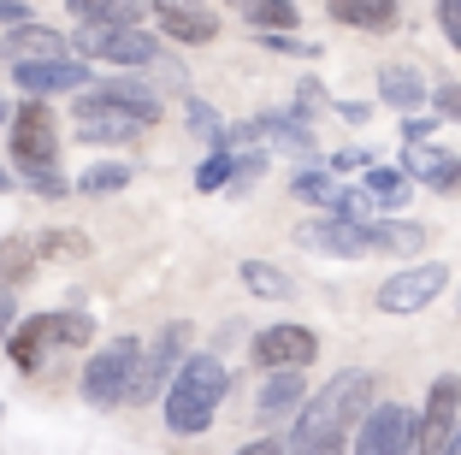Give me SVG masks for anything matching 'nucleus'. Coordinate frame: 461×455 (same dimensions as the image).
<instances>
[{
  "label": "nucleus",
  "instance_id": "obj_1",
  "mask_svg": "<svg viewBox=\"0 0 461 455\" xmlns=\"http://www.w3.org/2000/svg\"><path fill=\"white\" fill-rule=\"evenodd\" d=\"M373 408H379V402H373V373H361V367H343V373H331L326 385L313 390L308 408L296 414L290 450H296V455L331 450V443H343V432H361Z\"/></svg>",
  "mask_w": 461,
  "mask_h": 455
},
{
  "label": "nucleus",
  "instance_id": "obj_2",
  "mask_svg": "<svg viewBox=\"0 0 461 455\" xmlns=\"http://www.w3.org/2000/svg\"><path fill=\"white\" fill-rule=\"evenodd\" d=\"M225 390H230L225 361H219V355H190L184 373L172 378V390H166V402H160L166 426H172L177 438L207 432V426H213V414H219V402H225Z\"/></svg>",
  "mask_w": 461,
  "mask_h": 455
},
{
  "label": "nucleus",
  "instance_id": "obj_3",
  "mask_svg": "<svg viewBox=\"0 0 461 455\" xmlns=\"http://www.w3.org/2000/svg\"><path fill=\"white\" fill-rule=\"evenodd\" d=\"M136 373H142V343H136V337H113V343L95 349L89 367H83V402H89V408H119V402H131Z\"/></svg>",
  "mask_w": 461,
  "mask_h": 455
},
{
  "label": "nucleus",
  "instance_id": "obj_4",
  "mask_svg": "<svg viewBox=\"0 0 461 455\" xmlns=\"http://www.w3.org/2000/svg\"><path fill=\"white\" fill-rule=\"evenodd\" d=\"M184 361H190V325L172 320V325L154 332L149 349H142V373H136V385H131V402H154V396L166 402V390H172L177 373H184Z\"/></svg>",
  "mask_w": 461,
  "mask_h": 455
},
{
  "label": "nucleus",
  "instance_id": "obj_5",
  "mask_svg": "<svg viewBox=\"0 0 461 455\" xmlns=\"http://www.w3.org/2000/svg\"><path fill=\"white\" fill-rule=\"evenodd\" d=\"M456 432H461V378L438 373L426 390V408L414 414V455H449Z\"/></svg>",
  "mask_w": 461,
  "mask_h": 455
},
{
  "label": "nucleus",
  "instance_id": "obj_6",
  "mask_svg": "<svg viewBox=\"0 0 461 455\" xmlns=\"http://www.w3.org/2000/svg\"><path fill=\"white\" fill-rule=\"evenodd\" d=\"M313 355H320V337H313L308 325H296V320L260 325V332L249 337V361H255L260 373H308Z\"/></svg>",
  "mask_w": 461,
  "mask_h": 455
},
{
  "label": "nucleus",
  "instance_id": "obj_7",
  "mask_svg": "<svg viewBox=\"0 0 461 455\" xmlns=\"http://www.w3.org/2000/svg\"><path fill=\"white\" fill-rule=\"evenodd\" d=\"M444 290H449V267L444 260H414V267L391 272L373 302H379V314H420V308H432Z\"/></svg>",
  "mask_w": 461,
  "mask_h": 455
},
{
  "label": "nucleus",
  "instance_id": "obj_8",
  "mask_svg": "<svg viewBox=\"0 0 461 455\" xmlns=\"http://www.w3.org/2000/svg\"><path fill=\"white\" fill-rule=\"evenodd\" d=\"M13 160H18V172H54L59 124H54V113L41 107V101H24V107L13 113Z\"/></svg>",
  "mask_w": 461,
  "mask_h": 455
},
{
  "label": "nucleus",
  "instance_id": "obj_9",
  "mask_svg": "<svg viewBox=\"0 0 461 455\" xmlns=\"http://www.w3.org/2000/svg\"><path fill=\"white\" fill-rule=\"evenodd\" d=\"M296 242L308 249V255H326V260H366V255H379V249H373V225H355V219H338V214L302 219Z\"/></svg>",
  "mask_w": 461,
  "mask_h": 455
},
{
  "label": "nucleus",
  "instance_id": "obj_10",
  "mask_svg": "<svg viewBox=\"0 0 461 455\" xmlns=\"http://www.w3.org/2000/svg\"><path fill=\"white\" fill-rule=\"evenodd\" d=\"M71 54L107 59V66H154L160 59V41L149 30H77L71 36Z\"/></svg>",
  "mask_w": 461,
  "mask_h": 455
},
{
  "label": "nucleus",
  "instance_id": "obj_11",
  "mask_svg": "<svg viewBox=\"0 0 461 455\" xmlns=\"http://www.w3.org/2000/svg\"><path fill=\"white\" fill-rule=\"evenodd\" d=\"M349 455H414V414L402 402H379L366 426L355 432V450Z\"/></svg>",
  "mask_w": 461,
  "mask_h": 455
},
{
  "label": "nucleus",
  "instance_id": "obj_12",
  "mask_svg": "<svg viewBox=\"0 0 461 455\" xmlns=\"http://www.w3.org/2000/svg\"><path fill=\"white\" fill-rule=\"evenodd\" d=\"M142 124L131 113H119L107 95H77V107H71V136L77 142H131Z\"/></svg>",
  "mask_w": 461,
  "mask_h": 455
},
{
  "label": "nucleus",
  "instance_id": "obj_13",
  "mask_svg": "<svg viewBox=\"0 0 461 455\" xmlns=\"http://www.w3.org/2000/svg\"><path fill=\"white\" fill-rule=\"evenodd\" d=\"M0 59L13 71H24V66H59V59H77V54H71V41H59V30L24 24V30H6L0 36Z\"/></svg>",
  "mask_w": 461,
  "mask_h": 455
},
{
  "label": "nucleus",
  "instance_id": "obj_14",
  "mask_svg": "<svg viewBox=\"0 0 461 455\" xmlns=\"http://www.w3.org/2000/svg\"><path fill=\"white\" fill-rule=\"evenodd\" d=\"M438 83H426L420 66H408V59H391V66L379 71V101L384 107H396L402 119H420V107L432 101Z\"/></svg>",
  "mask_w": 461,
  "mask_h": 455
},
{
  "label": "nucleus",
  "instance_id": "obj_15",
  "mask_svg": "<svg viewBox=\"0 0 461 455\" xmlns=\"http://www.w3.org/2000/svg\"><path fill=\"white\" fill-rule=\"evenodd\" d=\"M308 408V378L302 373H267V385L255 390V420H296Z\"/></svg>",
  "mask_w": 461,
  "mask_h": 455
},
{
  "label": "nucleus",
  "instance_id": "obj_16",
  "mask_svg": "<svg viewBox=\"0 0 461 455\" xmlns=\"http://www.w3.org/2000/svg\"><path fill=\"white\" fill-rule=\"evenodd\" d=\"M18 89H30V101H41V95H59V89H95V77H89V66L83 59H59V66H24L13 71Z\"/></svg>",
  "mask_w": 461,
  "mask_h": 455
},
{
  "label": "nucleus",
  "instance_id": "obj_17",
  "mask_svg": "<svg viewBox=\"0 0 461 455\" xmlns=\"http://www.w3.org/2000/svg\"><path fill=\"white\" fill-rule=\"evenodd\" d=\"M154 24H160L172 41H190V48H202V41L219 36L213 6H154Z\"/></svg>",
  "mask_w": 461,
  "mask_h": 455
},
{
  "label": "nucleus",
  "instance_id": "obj_18",
  "mask_svg": "<svg viewBox=\"0 0 461 455\" xmlns=\"http://www.w3.org/2000/svg\"><path fill=\"white\" fill-rule=\"evenodd\" d=\"M290 189H296L308 207H320V214H343V201H349L355 184H338V172H331V166H302Z\"/></svg>",
  "mask_w": 461,
  "mask_h": 455
},
{
  "label": "nucleus",
  "instance_id": "obj_19",
  "mask_svg": "<svg viewBox=\"0 0 461 455\" xmlns=\"http://www.w3.org/2000/svg\"><path fill=\"white\" fill-rule=\"evenodd\" d=\"M426 237H432V231H426L420 219H373V249H379V255H402L408 267H414V255L426 249Z\"/></svg>",
  "mask_w": 461,
  "mask_h": 455
},
{
  "label": "nucleus",
  "instance_id": "obj_20",
  "mask_svg": "<svg viewBox=\"0 0 461 455\" xmlns=\"http://www.w3.org/2000/svg\"><path fill=\"white\" fill-rule=\"evenodd\" d=\"M95 95H107L113 107H119V113H131L136 124H154V119H160V107H166V101L149 89V83H131V77H113V83H101Z\"/></svg>",
  "mask_w": 461,
  "mask_h": 455
},
{
  "label": "nucleus",
  "instance_id": "obj_21",
  "mask_svg": "<svg viewBox=\"0 0 461 455\" xmlns=\"http://www.w3.org/2000/svg\"><path fill=\"white\" fill-rule=\"evenodd\" d=\"M361 189L379 214H396V207H408V196H414V177H408L402 166H373V172L361 177Z\"/></svg>",
  "mask_w": 461,
  "mask_h": 455
},
{
  "label": "nucleus",
  "instance_id": "obj_22",
  "mask_svg": "<svg viewBox=\"0 0 461 455\" xmlns=\"http://www.w3.org/2000/svg\"><path fill=\"white\" fill-rule=\"evenodd\" d=\"M83 30H142V6L131 0H95V6H71Z\"/></svg>",
  "mask_w": 461,
  "mask_h": 455
},
{
  "label": "nucleus",
  "instance_id": "obj_23",
  "mask_svg": "<svg viewBox=\"0 0 461 455\" xmlns=\"http://www.w3.org/2000/svg\"><path fill=\"white\" fill-rule=\"evenodd\" d=\"M237 278H243L249 296H267V302H290V296H296L290 272L272 267V260H243V267H237Z\"/></svg>",
  "mask_w": 461,
  "mask_h": 455
},
{
  "label": "nucleus",
  "instance_id": "obj_24",
  "mask_svg": "<svg viewBox=\"0 0 461 455\" xmlns=\"http://www.w3.org/2000/svg\"><path fill=\"white\" fill-rule=\"evenodd\" d=\"M48 337H54V314H41V320H24L13 332V361H18V373H36L41 367V343H48Z\"/></svg>",
  "mask_w": 461,
  "mask_h": 455
},
{
  "label": "nucleus",
  "instance_id": "obj_25",
  "mask_svg": "<svg viewBox=\"0 0 461 455\" xmlns=\"http://www.w3.org/2000/svg\"><path fill=\"white\" fill-rule=\"evenodd\" d=\"M184 119H190V131H195V136H202V142H207V148H213V154H230V124H225V119H219V113H213V107H207L202 95H190V101H184Z\"/></svg>",
  "mask_w": 461,
  "mask_h": 455
},
{
  "label": "nucleus",
  "instance_id": "obj_26",
  "mask_svg": "<svg viewBox=\"0 0 461 455\" xmlns=\"http://www.w3.org/2000/svg\"><path fill=\"white\" fill-rule=\"evenodd\" d=\"M331 18H338V24H349V30H379V36L402 24V13H396L391 0H373V6H343V0H338V6H331Z\"/></svg>",
  "mask_w": 461,
  "mask_h": 455
},
{
  "label": "nucleus",
  "instance_id": "obj_27",
  "mask_svg": "<svg viewBox=\"0 0 461 455\" xmlns=\"http://www.w3.org/2000/svg\"><path fill=\"white\" fill-rule=\"evenodd\" d=\"M243 18L260 30V36H296V6L290 0H255V6H243Z\"/></svg>",
  "mask_w": 461,
  "mask_h": 455
},
{
  "label": "nucleus",
  "instance_id": "obj_28",
  "mask_svg": "<svg viewBox=\"0 0 461 455\" xmlns=\"http://www.w3.org/2000/svg\"><path fill=\"white\" fill-rule=\"evenodd\" d=\"M124 184H131V166H124V160H95L89 172L77 177V189H83V196H119Z\"/></svg>",
  "mask_w": 461,
  "mask_h": 455
},
{
  "label": "nucleus",
  "instance_id": "obj_29",
  "mask_svg": "<svg viewBox=\"0 0 461 455\" xmlns=\"http://www.w3.org/2000/svg\"><path fill=\"white\" fill-rule=\"evenodd\" d=\"M237 166H243V154H207V160L195 166V189H202V196L230 189V184H237Z\"/></svg>",
  "mask_w": 461,
  "mask_h": 455
},
{
  "label": "nucleus",
  "instance_id": "obj_30",
  "mask_svg": "<svg viewBox=\"0 0 461 455\" xmlns=\"http://www.w3.org/2000/svg\"><path fill=\"white\" fill-rule=\"evenodd\" d=\"M30 249L24 242H0V272H6V284H18V278H30Z\"/></svg>",
  "mask_w": 461,
  "mask_h": 455
},
{
  "label": "nucleus",
  "instance_id": "obj_31",
  "mask_svg": "<svg viewBox=\"0 0 461 455\" xmlns=\"http://www.w3.org/2000/svg\"><path fill=\"white\" fill-rule=\"evenodd\" d=\"M54 337L59 343H89L95 325H89V314H54Z\"/></svg>",
  "mask_w": 461,
  "mask_h": 455
},
{
  "label": "nucleus",
  "instance_id": "obj_32",
  "mask_svg": "<svg viewBox=\"0 0 461 455\" xmlns=\"http://www.w3.org/2000/svg\"><path fill=\"white\" fill-rule=\"evenodd\" d=\"M260 48H272V54H296V59H320V41H302V36H260Z\"/></svg>",
  "mask_w": 461,
  "mask_h": 455
},
{
  "label": "nucleus",
  "instance_id": "obj_33",
  "mask_svg": "<svg viewBox=\"0 0 461 455\" xmlns=\"http://www.w3.org/2000/svg\"><path fill=\"white\" fill-rule=\"evenodd\" d=\"M438 30H444V41L461 54V0H438Z\"/></svg>",
  "mask_w": 461,
  "mask_h": 455
},
{
  "label": "nucleus",
  "instance_id": "obj_34",
  "mask_svg": "<svg viewBox=\"0 0 461 455\" xmlns=\"http://www.w3.org/2000/svg\"><path fill=\"white\" fill-rule=\"evenodd\" d=\"M432 107H438V119H456L461 124V83H438V89H432Z\"/></svg>",
  "mask_w": 461,
  "mask_h": 455
},
{
  "label": "nucleus",
  "instance_id": "obj_35",
  "mask_svg": "<svg viewBox=\"0 0 461 455\" xmlns=\"http://www.w3.org/2000/svg\"><path fill=\"white\" fill-rule=\"evenodd\" d=\"M13 332H18V296L13 284H0V343H13Z\"/></svg>",
  "mask_w": 461,
  "mask_h": 455
},
{
  "label": "nucleus",
  "instance_id": "obj_36",
  "mask_svg": "<svg viewBox=\"0 0 461 455\" xmlns=\"http://www.w3.org/2000/svg\"><path fill=\"white\" fill-rule=\"evenodd\" d=\"M426 189H438V196H461V160H456V154H449V160L438 166V177H432Z\"/></svg>",
  "mask_w": 461,
  "mask_h": 455
},
{
  "label": "nucleus",
  "instance_id": "obj_37",
  "mask_svg": "<svg viewBox=\"0 0 461 455\" xmlns=\"http://www.w3.org/2000/svg\"><path fill=\"white\" fill-rule=\"evenodd\" d=\"M331 172H373V160H366L361 148H338L331 154Z\"/></svg>",
  "mask_w": 461,
  "mask_h": 455
},
{
  "label": "nucleus",
  "instance_id": "obj_38",
  "mask_svg": "<svg viewBox=\"0 0 461 455\" xmlns=\"http://www.w3.org/2000/svg\"><path fill=\"white\" fill-rule=\"evenodd\" d=\"M237 455H296V450H290V438H255V443H243Z\"/></svg>",
  "mask_w": 461,
  "mask_h": 455
},
{
  "label": "nucleus",
  "instance_id": "obj_39",
  "mask_svg": "<svg viewBox=\"0 0 461 455\" xmlns=\"http://www.w3.org/2000/svg\"><path fill=\"white\" fill-rule=\"evenodd\" d=\"M0 24H6V30H24L30 24V6H24V0H0Z\"/></svg>",
  "mask_w": 461,
  "mask_h": 455
},
{
  "label": "nucleus",
  "instance_id": "obj_40",
  "mask_svg": "<svg viewBox=\"0 0 461 455\" xmlns=\"http://www.w3.org/2000/svg\"><path fill=\"white\" fill-rule=\"evenodd\" d=\"M24 177H30V184L41 189V196H66V189H71V184H66L59 172H24Z\"/></svg>",
  "mask_w": 461,
  "mask_h": 455
},
{
  "label": "nucleus",
  "instance_id": "obj_41",
  "mask_svg": "<svg viewBox=\"0 0 461 455\" xmlns=\"http://www.w3.org/2000/svg\"><path fill=\"white\" fill-rule=\"evenodd\" d=\"M338 113L349 124H366V119H373V107H366V101H338Z\"/></svg>",
  "mask_w": 461,
  "mask_h": 455
},
{
  "label": "nucleus",
  "instance_id": "obj_42",
  "mask_svg": "<svg viewBox=\"0 0 461 455\" xmlns=\"http://www.w3.org/2000/svg\"><path fill=\"white\" fill-rule=\"evenodd\" d=\"M6 189H13V177H6V166H0V196H6Z\"/></svg>",
  "mask_w": 461,
  "mask_h": 455
},
{
  "label": "nucleus",
  "instance_id": "obj_43",
  "mask_svg": "<svg viewBox=\"0 0 461 455\" xmlns=\"http://www.w3.org/2000/svg\"><path fill=\"white\" fill-rule=\"evenodd\" d=\"M6 119H13V107H6V95H0V124H6Z\"/></svg>",
  "mask_w": 461,
  "mask_h": 455
},
{
  "label": "nucleus",
  "instance_id": "obj_44",
  "mask_svg": "<svg viewBox=\"0 0 461 455\" xmlns=\"http://www.w3.org/2000/svg\"><path fill=\"white\" fill-rule=\"evenodd\" d=\"M320 455H343V443H331V450H320Z\"/></svg>",
  "mask_w": 461,
  "mask_h": 455
},
{
  "label": "nucleus",
  "instance_id": "obj_45",
  "mask_svg": "<svg viewBox=\"0 0 461 455\" xmlns=\"http://www.w3.org/2000/svg\"><path fill=\"white\" fill-rule=\"evenodd\" d=\"M449 455H461V432H456V443H449Z\"/></svg>",
  "mask_w": 461,
  "mask_h": 455
}]
</instances>
